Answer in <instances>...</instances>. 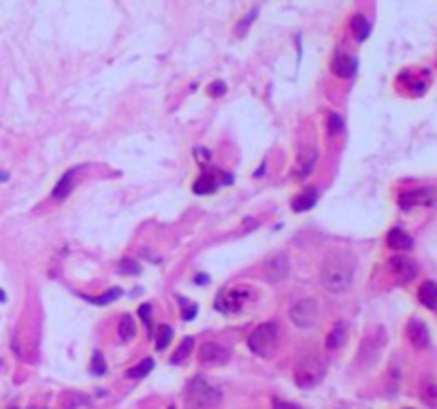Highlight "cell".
<instances>
[{
  "label": "cell",
  "instance_id": "obj_23",
  "mask_svg": "<svg viewBox=\"0 0 437 409\" xmlns=\"http://www.w3.org/2000/svg\"><path fill=\"white\" fill-rule=\"evenodd\" d=\"M192 345H194V339L192 337H186L181 341V345L175 349V354H173V362H181L183 358H188V354L192 352Z\"/></svg>",
  "mask_w": 437,
  "mask_h": 409
},
{
  "label": "cell",
  "instance_id": "obj_26",
  "mask_svg": "<svg viewBox=\"0 0 437 409\" xmlns=\"http://www.w3.org/2000/svg\"><path fill=\"white\" fill-rule=\"evenodd\" d=\"M256 15H258V7H254V9H252V11H250V13H248V15H246V17H243V20L239 22V26H237V32H239V34H243V32H246V28H248V26H252V22L256 20Z\"/></svg>",
  "mask_w": 437,
  "mask_h": 409
},
{
  "label": "cell",
  "instance_id": "obj_12",
  "mask_svg": "<svg viewBox=\"0 0 437 409\" xmlns=\"http://www.w3.org/2000/svg\"><path fill=\"white\" fill-rule=\"evenodd\" d=\"M333 73L343 77V79H348V77H352V75L356 73V60L350 58V56L339 54L337 58L333 60Z\"/></svg>",
  "mask_w": 437,
  "mask_h": 409
},
{
  "label": "cell",
  "instance_id": "obj_21",
  "mask_svg": "<svg viewBox=\"0 0 437 409\" xmlns=\"http://www.w3.org/2000/svg\"><path fill=\"white\" fill-rule=\"evenodd\" d=\"M152 369H154V360H152V358H145V360L139 362L137 366L128 369V373H126V375H128V377H143V375H147Z\"/></svg>",
  "mask_w": 437,
  "mask_h": 409
},
{
  "label": "cell",
  "instance_id": "obj_5",
  "mask_svg": "<svg viewBox=\"0 0 437 409\" xmlns=\"http://www.w3.org/2000/svg\"><path fill=\"white\" fill-rule=\"evenodd\" d=\"M320 318V303L316 298H301L290 307V320L297 328H314Z\"/></svg>",
  "mask_w": 437,
  "mask_h": 409
},
{
  "label": "cell",
  "instance_id": "obj_1",
  "mask_svg": "<svg viewBox=\"0 0 437 409\" xmlns=\"http://www.w3.org/2000/svg\"><path fill=\"white\" fill-rule=\"evenodd\" d=\"M352 277H354V269L341 256L329 254L320 264V281L329 292H346L352 284Z\"/></svg>",
  "mask_w": 437,
  "mask_h": 409
},
{
  "label": "cell",
  "instance_id": "obj_4",
  "mask_svg": "<svg viewBox=\"0 0 437 409\" xmlns=\"http://www.w3.org/2000/svg\"><path fill=\"white\" fill-rule=\"evenodd\" d=\"M188 403L192 407H213L220 403V390L211 386L205 377H194L188 383Z\"/></svg>",
  "mask_w": 437,
  "mask_h": 409
},
{
  "label": "cell",
  "instance_id": "obj_11",
  "mask_svg": "<svg viewBox=\"0 0 437 409\" xmlns=\"http://www.w3.org/2000/svg\"><path fill=\"white\" fill-rule=\"evenodd\" d=\"M407 339L411 341V345L416 349H426L431 345V337H428L426 324L422 320H411L407 324Z\"/></svg>",
  "mask_w": 437,
  "mask_h": 409
},
{
  "label": "cell",
  "instance_id": "obj_20",
  "mask_svg": "<svg viewBox=\"0 0 437 409\" xmlns=\"http://www.w3.org/2000/svg\"><path fill=\"white\" fill-rule=\"evenodd\" d=\"M420 394H422V398L431 407L435 405V394H437V392H435V379L433 377H426L422 383H420Z\"/></svg>",
  "mask_w": 437,
  "mask_h": 409
},
{
  "label": "cell",
  "instance_id": "obj_9",
  "mask_svg": "<svg viewBox=\"0 0 437 409\" xmlns=\"http://www.w3.org/2000/svg\"><path fill=\"white\" fill-rule=\"evenodd\" d=\"M250 296H252V288H246V286L231 288L229 292H224L217 298V307H220L222 311H237Z\"/></svg>",
  "mask_w": 437,
  "mask_h": 409
},
{
  "label": "cell",
  "instance_id": "obj_13",
  "mask_svg": "<svg viewBox=\"0 0 437 409\" xmlns=\"http://www.w3.org/2000/svg\"><path fill=\"white\" fill-rule=\"evenodd\" d=\"M346 337H348V322H337L335 326L331 328V332H329V337H326V347L329 349H337V347H341L343 345V341H346Z\"/></svg>",
  "mask_w": 437,
  "mask_h": 409
},
{
  "label": "cell",
  "instance_id": "obj_28",
  "mask_svg": "<svg viewBox=\"0 0 437 409\" xmlns=\"http://www.w3.org/2000/svg\"><path fill=\"white\" fill-rule=\"evenodd\" d=\"M92 371L98 373V375H103V373L107 371V366H105V362H103V356H100V354H96L94 360H92Z\"/></svg>",
  "mask_w": 437,
  "mask_h": 409
},
{
  "label": "cell",
  "instance_id": "obj_7",
  "mask_svg": "<svg viewBox=\"0 0 437 409\" xmlns=\"http://www.w3.org/2000/svg\"><path fill=\"white\" fill-rule=\"evenodd\" d=\"M290 273V260L286 254H273L269 256L267 262H265V277L269 281H273V284H277V281H282L288 277Z\"/></svg>",
  "mask_w": 437,
  "mask_h": 409
},
{
  "label": "cell",
  "instance_id": "obj_15",
  "mask_svg": "<svg viewBox=\"0 0 437 409\" xmlns=\"http://www.w3.org/2000/svg\"><path fill=\"white\" fill-rule=\"evenodd\" d=\"M386 241H388V245L392 247V250H411V245H414L411 237L401 228H392Z\"/></svg>",
  "mask_w": 437,
  "mask_h": 409
},
{
  "label": "cell",
  "instance_id": "obj_16",
  "mask_svg": "<svg viewBox=\"0 0 437 409\" xmlns=\"http://www.w3.org/2000/svg\"><path fill=\"white\" fill-rule=\"evenodd\" d=\"M215 175H217V170L215 173H203L200 175V179H196L194 181V192L196 194H211V192H215L217 190V183L215 181Z\"/></svg>",
  "mask_w": 437,
  "mask_h": 409
},
{
  "label": "cell",
  "instance_id": "obj_27",
  "mask_svg": "<svg viewBox=\"0 0 437 409\" xmlns=\"http://www.w3.org/2000/svg\"><path fill=\"white\" fill-rule=\"evenodd\" d=\"M341 128H343V119H341L339 115H331L329 132H331V134H337V132H341Z\"/></svg>",
  "mask_w": 437,
  "mask_h": 409
},
{
  "label": "cell",
  "instance_id": "obj_31",
  "mask_svg": "<svg viewBox=\"0 0 437 409\" xmlns=\"http://www.w3.org/2000/svg\"><path fill=\"white\" fill-rule=\"evenodd\" d=\"M139 313H141L143 322H149V313H152V307H149L147 303H145V305H141V307H139Z\"/></svg>",
  "mask_w": 437,
  "mask_h": 409
},
{
  "label": "cell",
  "instance_id": "obj_3",
  "mask_svg": "<svg viewBox=\"0 0 437 409\" xmlns=\"http://www.w3.org/2000/svg\"><path fill=\"white\" fill-rule=\"evenodd\" d=\"M280 341V328L275 322H263L252 330V335L248 337V347L260 358H269Z\"/></svg>",
  "mask_w": 437,
  "mask_h": 409
},
{
  "label": "cell",
  "instance_id": "obj_14",
  "mask_svg": "<svg viewBox=\"0 0 437 409\" xmlns=\"http://www.w3.org/2000/svg\"><path fill=\"white\" fill-rule=\"evenodd\" d=\"M418 301L422 303L428 311L435 309V303H437V286L435 281H424L418 290Z\"/></svg>",
  "mask_w": 437,
  "mask_h": 409
},
{
  "label": "cell",
  "instance_id": "obj_25",
  "mask_svg": "<svg viewBox=\"0 0 437 409\" xmlns=\"http://www.w3.org/2000/svg\"><path fill=\"white\" fill-rule=\"evenodd\" d=\"M171 339H173V328L171 326H160V332H158V343H156V347L158 349H164L166 345L171 343Z\"/></svg>",
  "mask_w": 437,
  "mask_h": 409
},
{
  "label": "cell",
  "instance_id": "obj_17",
  "mask_svg": "<svg viewBox=\"0 0 437 409\" xmlns=\"http://www.w3.org/2000/svg\"><path fill=\"white\" fill-rule=\"evenodd\" d=\"M316 200H318V190L316 187H309L307 192H303L301 196H297V198L292 200V209L295 211H307V209L314 207Z\"/></svg>",
  "mask_w": 437,
  "mask_h": 409
},
{
  "label": "cell",
  "instance_id": "obj_8",
  "mask_svg": "<svg viewBox=\"0 0 437 409\" xmlns=\"http://www.w3.org/2000/svg\"><path fill=\"white\" fill-rule=\"evenodd\" d=\"M198 360L205 366H220L229 362V349L222 347L220 343H203L198 347Z\"/></svg>",
  "mask_w": 437,
  "mask_h": 409
},
{
  "label": "cell",
  "instance_id": "obj_22",
  "mask_svg": "<svg viewBox=\"0 0 437 409\" xmlns=\"http://www.w3.org/2000/svg\"><path fill=\"white\" fill-rule=\"evenodd\" d=\"M71 175H73V170H69V173L58 181L56 190H54V198H66V196H69V192H71Z\"/></svg>",
  "mask_w": 437,
  "mask_h": 409
},
{
  "label": "cell",
  "instance_id": "obj_10",
  "mask_svg": "<svg viewBox=\"0 0 437 409\" xmlns=\"http://www.w3.org/2000/svg\"><path fill=\"white\" fill-rule=\"evenodd\" d=\"M390 269L394 273V277H397L401 284H407V281H411L416 277L418 273V267L416 262L409 258V256H392L390 258Z\"/></svg>",
  "mask_w": 437,
  "mask_h": 409
},
{
  "label": "cell",
  "instance_id": "obj_29",
  "mask_svg": "<svg viewBox=\"0 0 437 409\" xmlns=\"http://www.w3.org/2000/svg\"><path fill=\"white\" fill-rule=\"evenodd\" d=\"M273 409H301L295 403H288V400H282V398H273Z\"/></svg>",
  "mask_w": 437,
  "mask_h": 409
},
{
  "label": "cell",
  "instance_id": "obj_6",
  "mask_svg": "<svg viewBox=\"0 0 437 409\" xmlns=\"http://www.w3.org/2000/svg\"><path fill=\"white\" fill-rule=\"evenodd\" d=\"M435 202V190L431 185L428 187H414L407 190L399 196V204L403 209H411V207H433Z\"/></svg>",
  "mask_w": 437,
  "mask_h": 409
},
{
  "label": "cell",
  "instance_id": "obj_2",
  "mask_svg": "<svg viewBox=\"0 0 437 409\" xmlns=\"http://www.w3.org/2000/svg\"><path fill=\"white\" fill-rule=\"evenodd\" d=\"M324 373H326V364L322 360V356L305 354L295 364V383L301 390H312L324 379Z\"/></svg>",
  "mask_w": 437,
  "mask_h": 409
},
{
  "label": "cell",
  "instance_id": "obj_24",
  "mask_svg": "<svg viewBox=\"0 0 437 409\" xmlns=\"http://www.w3.org/2000/svg\"><path fill=\"white\" fill-rule=\"evenodd\" d=\"M120 273H124V275H139V273H141V264L137 260L124 258L122 264H120Z\"/></svg>",
  "mask_w": 437,
  "mask_h": 409
},
{
  "label": "cell",
  "instance_id": "obj_32",
  "mask_svg": "<svg viewBox=\"0 0 437 409\" xmlns=\"http://www.w3.org/2000/svg\"><path fill=\"white\" fill-rule=\"evenodd\" d=\"M169 409H177V407H175V405H171V407H169Z\"/></svg>",
  "mask_w": 437,
  "mask_h": 409
},
{
  "label": "cell",
  "instance_id": "obj_30",
  "mask_svg": "<svg viewBox=\"0 0 437 409\" xmlns=\"http://www.w3.org/2000/svg\"><path fill=\"white\" fill-rule=\"evenodd\" d=\"M224 92H226V85H224L222 81L211 83V88H209V94H211V96H222Z\"/></svg>",
  "mask_w": 437,
  "mask_h": 409
},
{
  "label": "cell",
  "instance_id": "obj_18",
  "mask_svg": "<svg viewBox=\"0 0 437 409\" xmlns=\"http://www.w3.org/2000/svg\"><path fill=\"white\" fill-rule=\"evenodd\" d=\"M117 335H120L122 341H130L134 335H137V326H134V320L128 313H124L120 318V324H117Z\"/></svg>",
  "mask_w": 437,
  "mask_h": 409
},
{
  "label": "cell",
  "instance_id": "obj_19",
  "mask_svg": "<svg viewBox=\"0 0 437 409\" xmlns=\"http://www.w3.org/2000/svg\"><path fill=\"white\" fill-rule=\"evenodd\" d=\"M352 30L356 34V41H365L369 37V32H371V26H369L365 15H354L352 17Z\"/></svg>",
  "mask_w": 437,
  "mask_h": 409
}]
</instances>
